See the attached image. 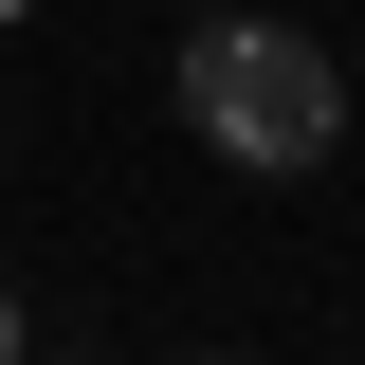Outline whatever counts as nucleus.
Segmentation results:
<instances>
[{"instance_id": "1", "label": "nucleus", "mask_w": 365, "mask_h": 365, "mask_svg": "<svg viewBox=\"0 0 365 365\" xmlns=\"http://www.w3.org/2000/svg\"><path fill=\"white\" fill-rule=\"evenodd\" d=\"M182 128L220 146L237 182H311L329 146H347V73H329V37H292L256 0H201V37H182Z\"/></svg>"}, {"instance_id": "2", "label": "nucleus", "mask_w": 365, "mask_h": 365, "mask_svg": "<svg viewBox=\"0 0 365 365\" xmlns=\"http://www.w3.org/2000/svg\"><path fill=\"white\" fill-rule=\"evenodd\" d=\"M0 365H19V292H0Z\"/></svg>"}, {"instance_id": "3", "label": "nucleus", "mask_w": 365, "mask_h": 365, "mask_svg": "<svg viewBox=\"0 0 365 365\" xmlns=\"http://www.w3.org/2000/svg\"><path fill=\"white\" fill-rule=\"evenodd\" d=\"M19 19H37V0H0V37H19Z\"/></svg>"}, {"instance_id": "4", "label": "nucleus", "mask_w": 365, "mask_h": 365, "mask_svg": "<svg viewBox=\"0 0 365 365\" xmlns=\"http://www.w3.org/2000/svg\"><path fill=\"white\" fill-rule=\"evenodd\" d=\"M182 19H201V0H182Z\"/></svg>"}, {"instance_id": "5", "label": "nucleus", "mask_w": 365, "mask_h": 365, "mask_svg": "<svg viewBox=\"0 0 365 365\" xmlns=\"http://www.w3.org/2000/svg\"><path fill=\"white\" fill-rule=\"evenodd\" d=\"M201 365H220V347H201Z\"/></svg>"}]
</instances>
